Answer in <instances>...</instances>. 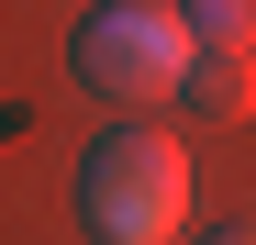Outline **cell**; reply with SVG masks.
<instances>
[{"label": "cell", "instance_id": "obj_1", "mask_svg": "<svg viewBox=\"0 0 256 245\" xmlns=\"http://www.w3.org/2000/svg\"><path fill=\"white\" fill-rule=\"evenodd\" d=\"M190 156L178 134H145V122H122V134H100L90 156H78V223H90L100 245H156L190 223Z\"/></svg>", "mask_w": 256, "mask_h": 245}, {"label": "cell", "instance_id": "obj_2", "mask_svg": "<svg viewBox=\"0 0 256 245\" xmlns=\"http://www.w3.org/2000/svg\"><path fill=\"white\" fill-rule=\"evenodd\" d=\"M78 90H100L122 112H145V100H178V67H190V22L178 12H156V0H100L90 22H78Z\"/></svg>", "mask_w": 256, "mask_h": 245}, {"label": "cell", "instance_id": "obj_3", "mask_svg": "<svg viewBox=\"0 0 256 245\" xmlns=\"http://www.w3.org/2000/svg\"><path fill=\"white\" fill-rule=\"evenodd\" d=\"M178 112L190 122H245L256 112V45H190V67H178Z\"/></svg>", "mask_w": 256, "mask_h": 245}, {"label": "cell", "instance_id": "obj_4", "mask_svg": "<svg viewBox=\"0 0 256 245\" xmlns=\"http://www.w3.org/2000/svg\"><path fill=\"white\" fill-rule=\"evenodd\" d=\"M190 45H256V0H178Z\"/></svg>", "mask_w": 256, "mask_h": 245}, {"label": "cell", "instance_id": "obj_5", "mask_svg": "<svg viewBox=\"0 0 256 245\" xmlns=\"http://www.w3.org/2000/svg\"><path fill=\"white\" fill-rule=\"evenodd\" d=\"M212 245H256V223H223V234H212Z\"/></svg>", "mask_w": 256, "mask_h": 245}, {"label": "cell", "instance_id": "obj_6", "mask_svg": "<svg viewBox=\"0 0 256 245\" xmlns=\"http://www.w3.org/2000/svg\"><path fill=\"white\" fill-rule=\"evenodd\" d=\"M156 245H178V234H156Z\"/></svg>", "mask_w": 256, "mask_h": 245}]
</instances>
